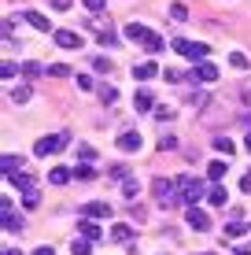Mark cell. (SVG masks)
<instances>
[{"label": "cell", "mask_w": 251, "mask_h": 255, "mask_svg": "<svg viewBox=\"0 0 251 255\" xmlns=\"http://www.w3.org/2000/svg\"><path fill=\"white\" fill-rule=\"evenodd\" d=\"M67 144H71V133H67V129H59V133H52V137H37V140H33V155H41V159H45V155L63 152Z\"/></svg>", "instance_id": "obj_1"}, {"label": "cell", "mask_w": 251, "mask_h": 255, "mask_svg": "<svg viewBox=\"0 0 251 255\" xmlns=\"http://www.w3.org/2000/svg\"><path fill=\"white\" fill-rule=\"evenodd\" d=\"M177 185H181V200H185L188 207H196V204L207 196V192H211L200 178H177Z\"/></svg>", "instance_id": "obj_2"}, {"label": "cell", "mask_w": 251, "mask_h": 255, "mask_svg": "<svg viewBox=\"0 0 251 255\" xmlns=\"http://www.w3.org/2000/svg\"><path fill=\"white\" fill-rule=\"evenodd\" d=\"M155 200H159V207H170V204H174V200H177V178H159V181H155Z\"/></svg>", "instance_id": "obj_3"}, {"label": "cell", "mask_w": 251, "mask_h": 255, "mask_svg": "<svg viewBox=\"0 0 251 255\" xmlns=\"http://www.w3.org/2000/svg\"><path fill=\"white\" fill-rule=\"evenodd\" d=\"M174 48L181 52V56L196 59V63H200V59H207V45H196V41H188V37H177V41H174Z\"/></svg>", "instance_id": "obj_4"}, {"label": "cell", "mask_w": 251, "mask_h": 255, "mask_svg": "<svg viewBox=\"0 0 251 255\" xmlns=\"http://www.w3.org/2000/svg\"><path fill=\"white\" fill-rule=\"evenodd\" d=\"M152 33L155 30H148L144 22H126V41H133V45H148Z\"/></svg>", "instance_id": "obj_5"}, {"label": "cell", "mask_w": 251, "mask_h": 255, "mask_svg": "<svg viewBox=\"0 0 251 255\" xmlns=\"http://www.w3.org/2000/svg\"><path fill=\"white\" fill-rule=\"evenodd\" d=\"M78 215L82 218H111V204L107 200H92V204H82Z\"/></svg>", "instance_id": "obj_6"}, {"label": "cell", "mask_w": 251, "mask_h": 255, "mask_svg": "<svg viewBox=\"0 0 251 255\" xmlns=\"http://www.w3.org/2000/svg\"><path fill=\"white\" fill-rule=\"evenodd\" d=\"M52 41H56L59 48H67V52H74V48H82V37H78L74 30H52Z\"/></svg>", "instance_id": "obj_7"}, {"label": "cell", "mask_w": 251, "mask_h": 255, "mask_svg": "<svg viewBox=\"0 0 251 255\" xmlns=\"http://www.w3.org/2000/svg\"><path fill=\"white\" fill-rule=\"evenodd\" d=\"M188 226H192V230H200V233H207L211 230V218H207V211H200V207H188Z\"/></svg>", "instance_id": "obj_8"}, {"label": "cell", "mask_w": 251, "mask_h": 255, "mask_svg": "<svg viewBox=\"0 0 251 255\" xmlns=\"http://www.w3.org/2000/svg\"><path fill=\"white\" fill-rule=\"evenodd\" d=\"M141 144H144V137H141V133H133V129L118 133V148H122V152H141Z\"/></svg>", "instance_id": "obj_9"}, {"label": "cell", "mask_w": 251, "mask_h": 255, "mask_svg": "<svg viewBox=\"0 0 251 255\" xmlns=\"http://www.w3.org/2000/svg\"><path fill=\"white\" fill-rule=\"evenodd\" d=\"M196 78H200V82H214V78H218V67L207 63V59H200V63L192 67V82H196Z\"/></svg>", "instance_id": "obj_10"}, {"label": "cell", "mask_w": 251, "mask_h": 255, "mask_svg": "<svg viewBox=\"0 0 251 255\" xmlns=\"http://www.w3.org/2000/svg\"><path fill=\"white\" fill-rule=\"evenodd\" d=\"M133 108H137V111H155V96H152L148 89H137V93H133Z\"/></svg>", "instance_id": "obj_11"}, {"label": "cell", "mask_w": 251, "mask_h": 255, "mask_svg": "<svg viewBox=\"0 0 251 255\" xmlns=\"http://www.w3.org/2000/svg\"><path fill=\"white\" fill-rule=\"evenodd\" d=\"M22 19L33 26V30H41V33H48L52 26H48V15H41V11H22Z\"/></svg>", "instance_id": "obj_12"}, {"label": "cell", "mask_w": 251, "mask_h": 255, "mask_svg": "<svg viewBox=\"0 0 251 255\" xmlns=\"http://www.w3.org/2000/svg\"><path fill=\"white\" fill-rule=\"evenodd\" d=\"M207 200H211L214 207H226V204H229V192H226V185H218V181H214L211 192H207Z\"/></svg>", "instance_id": "obj_13"}, {"label": "cell", "mask_w": 251, "mask_h": 255, "mask_svg": "<svg viewBox=\"0 0 251 255\" xmlns=\"http://www.w3.org/2000/svg\"><path fill=\"white\" fill-rule=\"evenodd\" d=\"M4 178H7V185H11V189H33V181H30V174H22V170H15V174H4Z\"/></svg>", "instance_id": "obj_14"}, {"label": "cell", "mask_w": 251, "mask_h": 255, "mask_svg": "<svg viewBox=\"0 0 251 255\" xmlns=\"http://www.w3.org/2000/svg\"><path fill=\"white\" fill-rule=\"evenodd\" d=\"M4 230H7V233L22 230V218H19V215L11 211V204H7V200H4Z\"/></svg>", "instance_id": "obj_15"}, {"label": "cell", "mask_w": 251, "mask_h": 255, "mask_svg": "<svg viewBox=\"0 0 251 255\" xmlns=\"http://www.w3.org/2000/svg\"><path fill=\"white\" fill-rule=\"evenodd\" d=\"M226 170H229V159H211L207 178H211V181H222V178H226Z\"/></svg>", "instance_id": "obj_16"}, {"label": "cell", "mask_w": 251, "mask_h": 255, "mask_svg": "<svg viewBox=\"0 0 251 255\" xmlns=\"http://www.w3.org/2000/svg\"><path fill=\"white\" fill-rule=\"evenodd\" d=\"M155 74H159V67H155L152 59H148V63H137V67H133V78H137V82H148V78H155Z\"/></svg>", "instance_id": "obj_17"}, {"label": "cell", "mask_w": 251, "mask_h": 255, "mask_svg": "<svg viewBox=\"0 0 251 255\" xmlns=\"http://www.w3.org/2000/svg\"><path fill=\"white\" fill-rule=\"evenodd\" d=\"M71 178H74V170H67V166H52V170H48V181H52V185H67Z\"/></svg>", "instance_id": "obj_18"}, {"label": "cell", "mask_w": 251, "mask_h": 255, "mask_svg": "<svg viewBox=\"0 0 251 255\" xmlns=\"http://www.w3.org/2000/svg\"><path fill=\"white\" fill-rule=\"evenodd\" d=\"M78 233H82V237H89V241H100V230H96V226H92V218H78Z\"/></svg>", "instance_id": "obj_19"}, {"label": "cell", "mask_w": 251, "mask_h": 255, "mask_svg": "<svg viewBox=\"0 0 251 255\" xmlns=\"http://www.w3.org/2000/svg\"><path fill=\"white\" fill-rule=\"evenodd\" d=\"M111 241H115V244H126V241H133V226L118 222L115 230H111Z\"/></svg>", "instance_id": "obj_20"}, {"label": "cell", "mask_w": 251, "mask_h": 255, "mask_svg": "<svg viewBox=\"0 0 251 255\" xmlns=\"http://www.w3.org/2000/svg\"><path fill=\"white\" fill-rule=\"evenodd\" d=\"M248 233V222H244V218H233V222L226 226V237H244Z\"/></svg>", "instance_id": "obj_21"}, {"label": "cell", "mask_w": 251, "mask_h": 255, "mask_svg": "<svg viewBox=\"0 0 251 255\" xmlns=\"http://www.w3.org/2000/svg\"><path fill=\"white\" fill-rule=\"evenodd\" d=\"M71 255H92V241H89V237L74 241V244H71Z\"/></svg>", "instance_id": "obj_22"}, {"label": "cell", "mask_w": 251, "mask_h": 255, "mask_svg": "<svg viewBox=\"0 0 251 255\" xmlns=\"http://www.w3.org/2000/svg\"><path fill=\"white\" fill-rule=\"evenodd\" d=\"M214 148H218L222 155H233V152H237V144H233L229 137H214Z\"/></svg>", "instance_id": "obj_23"}, {"label": "cell", "mask_w": 251, "mask_h": 255, "mask_svg": "<svg viewBox=\"0 0 251 255\" xmlns=\"http://www.w3.org/2000/svg\"><path fill=\"white\" fill-rule=\"evenodd\" d=\"M22 204H26V207L33 211V207L41 204V189H26V192H22Z\"/></svg>", "instance_id": "obj_24"}, {"label": "cell", "mask_w": 251, "mask_h": 255, "mask_svg": "<svg viewBox=\"0 0 251 255\" xmlns=\"http://www.w3.org/2000/svg\"><path fill=\"white\" fill-rule=\"evenodd\" d=\"M0 166H4V174H15V170H19V155H4V159H0Z\"/></svg>", "instance_id": "obj_25"}, {"label": "cell", "mask_w": 251, "mask_h": 255, "mask_svg": "<svg viewBox=\"0 0 251 255\" xmlns=\"http://www.w3.org/2000/svg\"><path fill=\"white\" fill-rule=\"evenodd\" d=\"M11 100H15V104H26V100H30V85H15V89H11Z\"/></svg>", "instance_id": "obj_26"}, {"label": "cell", "mask_w": 251, "mask_h": 255, "mask_svg": "<svg viewBox=\"0 0 251 255\" xmlns=\"http://www.w3.org/2000/svg\"><path fill=\"white\" fill-rule=\"evenodd\" d=\"M74 178H78V181H89V178H92V166H89V163H78V166H74Z\"/></svg>", "instance_id": "obj_27"}, {"label": "cell", "mask_w": 251, "mask_h": 255, "mask_svg": "<svg viewBox=\"0 0 251 255\" xmlns=\"http://www.w3.org/2000/svg\"><path fill=\"white\" fill-rule=\"evenodd\" d=\"M229 63L237 67V70H248V56H244V52H233V56H229Z\"/></svg>", "instance_id": "obj_28"}, {"label": "cell", "mask_w": 251, "mask_h": 255, "mask_svg": "<svg viewBox=\"0 0 251 255\" xmlns=\"http://www.w3.org/2000/svg\"><path fill=\"white\" fill-rule=\"evenodd\" d=\"M115 96H118V89H115V85H100V100H103V104H111Z\"/></svg>", "instance_id": "obj_29"}, {"label": "cell", "mask_w": 251, "mask_h": 255, "mask_svg": "<svg viewBox=\"0 0 251 255\" xmlns=\"http://www.w3.org/2000/svg\"><path fill=\"white\" fill-rule=\"evenodd\" d=\"M48 74H52V78H67V74H71V67H67V63H52Z\"/></svg>", "instance_id": "obj_30"}, {"label": "cell", "mask_w": 251, "mask_h": 255, "mask_svg": "<svg viewBox=\"0 0 251 255\" xmlns=\"http://www.w3.org/2000/svg\"><path fill=\"white\" fill-rule=\"evenodd\" d=\"M144 48H148L152 56H159V52H163V37H159V33H152V41H148Z\"/></svg>", "instance_id": "obj_31"}, {"label": "cell", "mask_w": 251, "mask_h": 255, "mask_svg": "<svg viewBox=\"0 0 251 255\" xmlns=\"http://www.w3.org/2000/svg\"><path fill=\"white\" fill-rule=\"evenodd\" d=\"M170 15H174L177 22H185V19H188V7H185V4H174V7H170Z\"/></svg>", "instance_id": "obj_32"}, {"label": "cell", "mask_w": 251, "mask_h": 255, "mask_svg": "<svg viewBox=\"0 0 251 255\" xmlns=\"http://www.w3.org/2000/svg\"><path fill=\"white\" fill-rule=\"evenodd\" d=\"M78 155H82V163H92V159H96V152H92L89 144H82V148H78Z\"/></svg>", "instance_id": "obj_33"}, {"label": "cell", "mask_w": 251, "mask_h": 255, "mask_svg": "<svg viewBox=\"0 0 251 255\" xmlns=\"http://www.w3.org/2000/svg\"><path fill=\"white\" fill-rule=\"evenodd\" d=\"M137 189H141L137 181H126V185H122V196H126V200H133V196H137Z\"/></svg>", "instance_id": "obj_34"}, {"label": "cell", "mask_w": 251, "mask_h": 255, "mask_svg": "<svg viewBox=\"0 0 251 255\" xmlns=\"http://www.w3.org/2000/svg\"><path fill=\"white\" fill-rule=\"evenodd\" d=\"M85 7H89V11H103V7H107V0H82Z\"/></svg>", "instance_id": "obj_35"}, {"label": "cell", "mask_w": 251, "mask_h": 255, "mask_svg": "<svg viewBox=\"0 0 251 255\" xmlns=\"http://www.w3.org/2000/svg\"><path fill=\"white\" fill-rule=\"evenodd\" d=\"M188 104H192V108H203V104H207V93H192V96H188Z\"/></svg>", "instance_id": "obj_36"}, {"label": "cell", "mask_w": 251, "mask_h": 255, "mask_svg": "<svg viewBox=\"0 0 251 255\" xmlns=\"http://www.w3.org/2000/svg\"><path fill=\"white\" fill-rule=\"evenodd\" d=\"M71 4H74V0H48V7H56V11H67Z\"/></svg>", "instance_id": "obj_37"}, {"label": "cell", "mask_w": 251, "mask_h": 255, "mask_svg": "<svg viewBox=\"0 0 251 255\" xmlns=\"http://www.w3.org/2000/svg\"><path fill=\"white\" fill-rule=\"evenodd\" d=\"M174 144H177V140L170 137V133H163V137H159V148H163V152H167V148H174Z\"/></svg>", "instance_id": "obj_38"}, {"label": "cell", "mask_w": 251, "mask_h": 255, "mask_svg": "<svg viewBox=\"0 0 251 255\" xmlns=\"http://www.w3.org/2000/svg\"><path fill=\"white\" fill-rule=\"evenodd\" d=\"M15 70H19L15 63H4V67H0V78H15Z\"/></svg>", "instance_id": "obj_39"}, {"label": "cell", "mask_w": 251, "mask_h": 255, "mask_svg": "<svg viewBox=\"0 0 251 255\" xmlns=\"http://www.w3.org/2000/svg\"><path fill=\"white\" fill-rule=\"evenodd\" d=\"M78 89H92V78L89 74H78Z\"/></svg>", "instance_id": "obj_40"}, {"label": "cell", "mask_w": 251, "mask_h": 255, "mask_svg": "<svg viewBox=\"0 0 251 255\" xmlns=\"http://www.w3.org/2000/svg\"><path fill=\"white\" fill-rule=\"evenodd\" d=\"M152 115H155V119H174V111H170V108H155Z\"/></svg>", "instance_id": "obj_41"}, {"label": "cell", "mask_w": 251, "mask_h": 255, "mask_svg": "<svg viewBox=\"0 0 251 255\" xmlns=\"http://www.w3.org/2000/svg\"><path fill=\"white\" fill-rule=\"evenodd\" d=\"M240 189H244V192H248V196H251V170L244 174V181H240Z\"/></svg>", "instance_id": "obj_42"}, {"label": "cell", "mask_w": 251, "mask_h": 255, "mask_svg": "<svg viewBox=\"0 0 251 255\" xmlns=\"http://www.w3.org/2000/svg\"><path fill=\"white\" fill-rule=\"evenodd\" d=\"M33 255H56V248H48V244H45V248H37Z\"/></svg>", "instance_id": "obj_43"}, {"label": "cell", "mask_w": 251, "mask_h": 255, "mask_svg": "<svg viewBox=\"0 0 251 255\" xmlns=\"http://www.w3.org/2000/svg\"><path fill=\"white\" fill-rule=\"evenodd\" d=\"M4 255H22L19 248H4Z\"/></svg>", "instance_id": "obj_44"}, {"label": "cell", "mask_w": 251, "mask_h": 255, "mask_svg": "<svg viewBox=\"0 0 251 255\" xmlns=\"http://www.w3.org/2000/svg\"><path fill=\"white\" fill-rule=\"evenodd\" d=\"M244 144H248V152H251V133H248V140H244Z\"/></svg>", "instance_id": "obj_45"}, {"label": "cell", "mask_w": 251, "mask_h": 255, "mask_svg": "<svg viewBox=\"0 0 251 255\" xmlns=\"http://www.w3.org/2000/svg\"><path fill=\"white\" fill-rule=\"evenodd\" d=\"M203 255H218V252H203Z\"/></svg>", "instance_id": "obj_46"}]
</instances>
